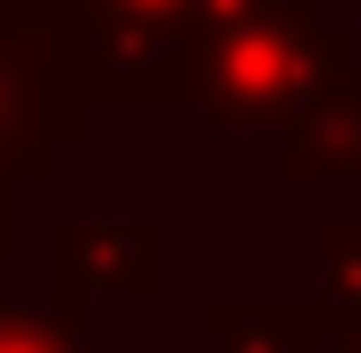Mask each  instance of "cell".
Masks as SVG:
<instances>
[{"mask_svg":"<svg viewBox=\"0 0 361 353\" xmlns=\"http://www.w3.org/2000/svg\"><path fill=\"white\" fill-rule=\"evenodd\" d=\"M336 17L328 0H202L185 109L210 135H277L311 85Z\"/></svg>","mask_w":361,"mask_h":353,"instance_id":"obj_1","label":"cell"},{"mask_svg":"<svg viewBox=\"0 0 361 353\" xmlns=\"http://www.w3.org/2000/svg\"><path fill=\"white\" fill-rule=\"evenodd\" d=\"M92 135L68 34L51 0H0V185H51V169Z\"/></svg>","mask_w":361,"mask_h":353,"instance_id":"obj_2","label":"cell"},{"mask_svg":"<svg viewBox=\"0 0 361 353\" xmlns=\"http://www.w3.org/2000/svg\"><path fill=\"white\" fill-rule=\"evenodd\" d=\"M76 85L92 109H160L185 101L202 0H51Z\"/></svg>","mask_w":361,"mask_h":353,"instance_id":"obj_3","label":"cell"},{"mask_svg":"<svg viewBox=\"0 0 361 353\" xmlns=\"http://www.w3.org/2000/svg\"><path fill=\"white\" fill-rule=\"evenodd\" d=\"M51 303H160L169 294V227L160 219H59L51 227Z\"/></svg>","mask_w":361,"mask_h":353,"instance_id":"obj_4","label":"cell"},{"mask_svg":"<svg viewBox=\"0 0 361 353\" xmlns=\"http://www.w3.org/2000/svg\"><path fill=\"white\" fill-rule=\"evenodd\" d=\"M277 176L286 185H361V34H328L294 118L277 126Z\"/></svg>","mask_w":361,"mask_h":353,"instance_id":"obj_5","label":"cell"},{"mask_svg":"<svg viewBox=\"0 0 361 353\" xmlns=\"http://www.w3.org/2000/svg\"><path fill=\"white\" fill-rule=\"evenodd\" d=\"M319 303L302 294H210L202 303V345L210 353H311Z\"/></svg>","mask_w":361,"mask_h":353,"instance_id":"obj_6","label":"cell"},{"mask_svg":"<svg viewBox=\"0 0 361 353\" xmlns=\"http://www.w3.org/2000/svg\"><path fill=\"white\" fill-rule=\"evenodd\" d=\"M0 353H92V311H68L51 294H0Z\"/></svg>","mask_w":361,"mask_h":353,"instance_id":"obj_7","label":"cell"},{"mask_svg":"<svg viewBox=\"0 0 361 353\" xmlns=\"http://www.w3.org/2000/svg\"><path fill=\"white\" fill-rule=\"evenodd\" d=\"M311 303H319V311H361V219H328V227H319Z\"/></svg>","mask_w":361,"mask_h":353,"instance_id":"obj_8","label":"cell"},{"mask_svg":"<svg viewBox=\"0 0 361 353\" xmlns=\"http://www.w3.org/2000/svg\"><path fill=\"white\" fill-rule=\"evenodd\" d=\"M311 353H361V311H319Z\"/></svg>","mask_w":361,"mask_h":353,"instance_id":"obj_9","label":"cell"},{"mask_svg":"<svg viewBox=\"0 0 361 353\" xmlns=\"http://www.w3.org/2000/svg\"><path fill=\"white\" fill-rule=\"evenodd\" d=\"M8 244H17V185H0V261H8Z\"/></svg>","mask_w":361,"mask_h":353,"instance_id":"obj_10","label":"cell"}]
</instances>
